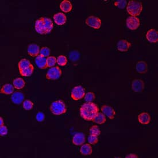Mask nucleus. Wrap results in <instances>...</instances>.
<instances>
[{"label": "nucleus", "mask_w": 158, "mask_h": 158, "mask_svg": "<svg viewBox=\"0 0 158 158\" xmlns=\"http://www.w3.org/2000/svg\"><path fill=\"white\" fill-rule=\"evenodd\" d=\"M18 66L20 74L22 76L28 77L32 75L34 71V67L29 60L27 59H21L19 62Z\"/></svg>", "instance_id": "nucleus-3"}, {"label": "nucleus", "mask_w": 158, "mask_h": 158, "mask_svg": "<svg viewBox=\"0 0 158 158\" xmlns=\"http://www.w3.org/2000/svg\"><path fill=\"white\" fill-rule=\"evenodd\" d=\"M136 70L139 74H146L148 70V65L144 61H139L136 63Z\"/></svg>", "instance_id": "nucleus-19"}, {"label": "nucleus", "mask_w": 158, "mask_h": 158, "mask_svg": "<svg viewBox=\"0 0 158 158\" xmlns=\"http://www.w3.org/2000/svg\"><path fill=\"white\" fill-rule=\"evenodd\" d=\"M40 47L35 43H31L28 47V53L32 57L37 56L40 53Z\"/></svg>", "instance_id": "nucleus-15"}, {"label": "nucleus", "mask_w": 158, "mask_h": 158, "mask_svg": "<svg viewBox=\"0 0 158 158\" xmlns=\"http://www.w3.org/2000/svg\"><path fill=\"white\" fill-rule=\"evenodd\" d=\"M13 85L15 89L17 90H20L23 89L25 85L24 80L20 78H17L13 81Z\"/></svg>", "instance_id": "nucleus-24"}, {"label": "nucleus", "mask_w": 158, "mask_h": 158, "mask_svg": "<svg viewBox=\"0 0 158 158\" xmlns=\"http://www.w3.org/2000/svg\"><path fill=\"white\" fill-rule=\"evenodd\" d=\"M8 128L5 125H2L0 127V135L1 136H5L7 135L8 133Z\"/></svg>", "instance_id": "nucleus-35"}, {"label": "nucleus", "mask_w": 158, "mask_h": 158, "mask_svg": "<svg viewBox=\"0 0 158 158\" xmlns=\"http://www.w3.org/2000/svg\"><path fill=\"white\" fill-rule=\"evenodd\" d=\"M50 111L55 115H61L66 112V106L62 100L55 101L51 104Z\"/></svg>", "instance_id": "nucleus-5"}, {"label": "nucleus", "mask_w": 158, "mask_h": 158, "mask_svg": "<svg viewBox=\"0 0 158 158\" xmlns=\"http://www.w3.org/2000/svg\"><path fill=\"white\" fill-rule=\"evenodd\" d=\"M80 152L82 155L88 156L90 155L93 152L92 147L90 144H85L82 146L80 149Z\"/></svg>", "instance_id": "nucleus-23"}, {"label": "nucleus", "mask_w": 158, "mask_h": 158, "mask_svg": "<svg viewBox=\"0 0 158 158\" xmlns=\"http://www.w3.org/2000/svg\"><path fill=\"white\" fill-rule=\"evenodd\" d=\"M146 38L147 40L152 43L158 42V32L155 29H151L147 32Z\"/></svg>", "instance_id": "nucleus-12"}, {"label": "nucleus", "mask_w": 158, "mask_h": 158, "mask_svg": "<svg viewBox=\"0 0 158 158\" xmlns=\"http://www.w3.org/2000/svg\"><path fill=\"white\" fill-rule=\"evenodd\" d=\"M88 142L89 144L92 145H96L98 142V136H96L94 135H90L88 137Z\"/></svg>", "instance_id": "nucleus-32"}, {"label": "nucleus", "mask_w": 158, "mask_h": 158, "mask_svg": "<svg viewBox=\"0 0 158 158\" xmlns=\"http://www.w3.org/2000/svg\"><path fill=\"white\" fill-rule=\"evenodd\" d=\"M55 23L58 25H64L67 21V17L63 13H58L54 15L53 17Z\"/></svg>", "instance_id": "nucleus-16"}, {"label": "nucleus", "mask_w": 158, "mask_h": 158, "mask_svg": "<svg viewBox=\"0 0 158 158\" xmlns=\"http://www.w3.org/2000/svg\"><path fill=\"white\" fill-rule=\"evenodd\" d=\"M35 63L36 66L40 69H46L47 67V58L46 57L39 55L35 58Z\"/></svg>", "instance_id": "nucleus-18"}, {"label": "nucleus", "mask_w": 158, "mask_h": 158, "mask_svg": "<svg viewBox=\"0 0 158 158\" xmlns=\"http://www.w3.org/2000/svg\"><path fill=\"white\" fill-rule=\"evenodd\" d=\"M36 119L38 122H43L45 119V115H44V113L42 112H38L36 116Z\"/></svg>", "instance_id": "nucleus-34"}, {"label": "nucleus", "mask_w": 158, "mask_h": 158, "mask_svg": "<svg viewBox=\"0 0 158 158\" xmlns=\"http://www.w3.org/2000/svg\"><path fill=\"white\" fill-rule=\"evenodd\" d=\"M125 158H138V156L136 155H135V154H128V155H127L126 156H125Z\"/></svg>", "instance_id": "nucleus-36"}, {"label": "nucleus", "mask_w": 158, "mask_h": 158, "mask_svg": "<svg viewBox=\"0 0 158 158\" xmlns=\"http://www.w3.org/2000/svg\"><path fill=\"white\" fill-rule=\"evenodd\" d=\"M62 71L58 66L51 67L46 74V78L48 80L58 79L62 75Z\"/></svg>", "instance_id": "nucleus-6"}, {"label": "nucleus", "mask_w": 158, "mask_h": 158, "mask_svg": "<svg viewBox=\"0 0 158 158\" xmlns=\"http://www.w3.org/2000/svg\"><path fill=\"white\" fill-rule=\"evenodd\" d=\"M60 8L63 12H70L73 9V5L70 1L68 0H63L60 4Z\"/></svg>", "instance_id": "nucleus-21"}, {"label": "nucleus", "mask_w": 158, "mask_h": 158, "mask_svg": "<svg viewBox=\"0 0 158 158\" xmlns=\"http://www.w3.org/2000/svg\"><path fill=\"white\" fill-rule=\"evenodd\" d=\"M106 121V116L102 113L98 112L96 115L93 121L98 124H103Z\"/></svg>", "instance_id": "nucleus-25"}, {"label": "nucleus", "mask_w": 158, "mask_h": 158, "mask_svg": "<svg viewBox=\"0 0 158 158\" xmlns=\"http://www.w3.org/2000/svg\"><path fill=\"white\" fill-rule=\"evenodd\" d=\"M33 107V103L31 100H27L23 102V108L26 110H30Z\"/></svg>", "instance_id": "nucleus-31"}, {"label": "nucleus", "mask_w": 158, "mask_h": 158, "mask_svg": "<svg viewBox=\"0 0 158 158\" xmlns=\"http://www.w3.org/2000/svg\"><path fill=\"white\" fill-rule=\"evenodd\" d=\"M138 120L142 124L148 125L151 121V116L148 113L143 112L138 116Z\"/></svg>", "instance_id": "nucleus-20"}, {"label": "nucleus", "mask_w": 158, "mask_h": 158, "mask_svg": "<svg viewBox=\"0 0 158 158\" xmlns=\"http://www.w3.org/2000/svg\"><path fill=\"white\" fill-rule=\"evenodd\" d=\"M25 96L23 93L20 92H16L13 93L10 97V100L13 103L19 105L23 102Z\"/></svg>", "instance_id": "nucleus-13"}, {"label": "nucleus", "mask_w": 158, "mask_h": 158, "mask_svg": "<svg viewBox=\"0 0 158 158\" xmlns=\"http://www.w3.org/2000/svg\"><path fill=\"white\" fill-rule=\"evenodd\" d=\"M85 90L82 86H77L74 87L71 91V98L75 101L81 100L85 96Z\"/></svg>", "instance_id": "nucleus-7"}, {"label": "nucleus", "mask_w": 158, "mask_h": 158, "mask_svg": "<svg viewBox=\"0 0 158 158\" xmlns=\"http://www.w3.org/2000/svg\"><path fill=\"white\" fill-rule=\"evenodd\" d=\"M131 47V44L125 40H121L117 44V48L120 52H127Z\"/></svg>", "instance_id": "nucleus-17"}, {"label": "nucleus", "mask_w": 158, "mask_h": 158, "mask_svg": "<svg viewBox=\"0 0 158 158\" xmlns=\"http://www.w3.org/2000/svg\"><path fill=\"white\" fill-rule=\"evenodd\" d=\"M101 111L105 116L108 117L109 119L113 120L114 118L116 112L112 106L109 105H103L101 107Z\"/></svg>", "instance_id": "nucleus-11"}, {"label": "nucleus", "mask_w": 158, "mask_h": 158, "mask_svg": "<svg viewBox=\"0 0 158 158\" xmlns=\"http://www.w3.org/2000/svg\"><path fill=\"white\" fill-rule=\"evenodd\" d=\"M56 63V58L54 56H50L47 58V67H52Z\"/></svg>", "instance_id": "nucleus-28"}, {"label": "nucleus", "mask_w": 158, "mask_h": 158, "mask_svg": "<svg viewBox=\"0 0 158 158\" xmlns=\"http://www.w3.org/2000/svg\"><path fill=\"white\" fill-rule=\"evenodd\" d=\"M51 54V50L47 47H43L40 50V55L44 57L50 56Z\"/></svg>", "instance_id": "nucleus-30"}, {"label": "nucleus", "mask_w": 158, "mask_h": 158, "mask_svg": "<svg viewBox=\"0 0 158 158\" xmlns=\"http://www.w3.org/2000/svg\"><path fill=\"white\" fill-rule=\"evenodd\" d=\"M85 101L87 102H91L93 101H94L96 98V96L94 93L93 92H88L86 94H85V96L84 97Z\"/></svg>", "instance_id": "nucleus-29"}, {"label": "nucleus", "mask_w": 158, "mask_h": 158, "mask_svg": "<svg viewBox=\"0 0 158 158\" xmlns=\"http://www.w3.org/2000/svg\"><path fill=\"white\" fill-rule=\"evenodd\" d=\"M89 132L90 135L98 136L101 135V130L97 125H93L89 129Z\"/></svg>", "instance_id": "nucleus-27"}, {"label": "nucleus", "mask_w": 158, "mask_h": 158, "mask_svg": "<svg viewBox=\"0 0 158 158\" xmlns=\"http://www.w3.org/2000/svg\"><path fill=\"white\" fill-rule=\"evenodd\" d=\"M54 28L52 20L47 17H43L36 20L35 23L36 31L40 35H47L50 33Z\"/></svg>", "instance_id": "nucleus-2"}, {"label": "nucleus", "mask_w": 158, "mask_h": 158, "mask_svg": "<svg viewBox=\"0 0 158 158\" xmlns=\"http://www.w3.org/2000/svg\"><path fill=\"white\" fill-rule=\"evenodd\" d=\"M126 25L131 30L137 29L140 25V21L137 17L129 16L127 19Z\"/></svg>", "instance_id": "nucleus-9"}, {"label": "nucleus", "mask_w": 158, "mask_h": 158, "mask_svg": "<svg viewBox=\"0 0 158 158\" xmlns=\"http://www.w3.org/2000/svg\"><path fill=\"white\" fill-rule=\"evenodd\" d=\"M56 63L59 66H64L67 63V58L64 55H60L56 59Z\"/></svg>", "instance_id": "nucleus-26"}, {"label": "nucleus", "mask_w": 158, "mask_h": 158, "mask_svg": "<svg viewBox=\"0 0 158 158\" xmlns=\"http://www.w3.org/2000/svg\"><path fill=\"white\" fill-rule=\"evenodd\" d=\"M132 89L133 92L142 93L144 89V82L142 79H134L132 82Z\"/></svg>", "instance_id": "nucleus-10"}, {"label": "nucleus", "mask_w": 158, "mask_h": 158, "mask_svg": "<svg viewBox=\"0 0 158 158\" xmlns=\"http://www.w3.org/2000/svg\"><path fill=\"white\" fill-rule=\"evenodd\" d=\"M143 9L141 2L137 1H130L127 6V10L131 16L137 17L140 15Z\"/></svg>", "instance_id": "nucleus-4"}, {"label": "nucleus", "mask_w": 158, "mask_h": 158, "mask_svg": "<svg viewBox=\"0 0 158 158\" xmlns=\"http://www.w3.org/2000/svg\"><path fill=\"white\" fill-rule=\"evenodd\" d=\"M14 89H15V87L12 85H11L10 83L5 84L4 85H3L2 87H1L0 93L2 94H6V95H9V94H11L13 93Z\"/></svg>", "instance_id": "nucleus-22"}, {"label": "nucleus", "mask_w": 158, "mask_h": 158, "mask_svg": "<svg viewBox=\"0 0 158 158\" xmlns=\"http://www.w3.org/2000/svg\"><path fill=\"white\" fill-rule=\"evenodd\" d=\"M86 141L85 135L83 133H77L73 138V143L75 146H79L83 145Z\"/></svg>", "instance_id": "nucleus-14"}, {"label": "nucleus", "mask_w": 158, "mask_h": 158, "mask_svg": "<svg viewBox=\"0 0 158 158\" xmlns=\"http://www.w3.org/2000/svg\"><path fill=\"white\" fill-rule=\"evenodd\" d=\"M0 125L1 126H2V125H4V120L2 119V118L1 117H0Z\"/></svg>", "instance_id": "nucleus-37"}, {"label": "nucleus", "mask_w": 158, "mask_h": 158, "mask_svg": "<svg viewBox=\"0 0 158 158\" xmlns=\"http://www.w3.org/2000/svg\"><path fill=\"white\" fill-rule=\"evenodd\" d=\"M98 112V106L93 102L85 103L80 108L81 116L87 121H93Z\"/></svg>", "instance_id": "nucleus-1"}, {"label": "nucleus", "mask_w": 158, "mask_h": 158, "mask_svg": "<svg viewBox=\"0 0 158 158\" xmlns=\"http://www.w3.org/2000/svg\"><path fill=\"white\" fill-rule=\"evenodd\" d=\"M114 4L119 8L123 9L125 8L127 5V1L125 0H119V1H116L114 3Z\"/></svg>", "instance_id": "nucleus-33"}, {"label": "nucleus", "mask_w": 158, "mask_h": 158, "mask_svg": "<svg viewBox=\"0 0 158 158\" xmlns=\"http://www.w3.org/2000/svg\"><path fill=\"white\" fill-rule=\"evenodd\" d=\"M86 24L93 28L98 29L100 28L102 24L101 20L98 17L90 16L88 17L86 20Z\"/></svg>", "instance_id": "nucleus-8"}]
</instances>
